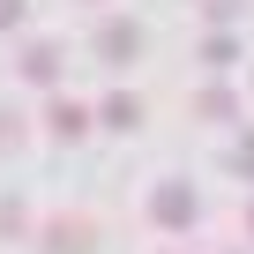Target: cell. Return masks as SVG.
I'll return each instance as SVG.
<instances>
[{"label":"cell","mask_w":254,"mask_h":254,"mask_svg":"<svg viewBox=\"0 0 254 254\" xmlns=\"http://www.w3.org/2000/svg\"><path fill=\"white\" fill-rule=\"evenodd\" d=\"M23 75H30V82H53V75H60V53H53V45H30V53H23Z\"/></svg>","instance_id":"6"},{"label":"cell","mask_w":254,"mask_h":254,"mask_svg":"<svg viewBox=\"0 0 254 254\" xmlns=\"http://www.w3.org/2000/svg\"><path fill=\"white\" fill-rule=\"evenodd\" d=\"M45 127H53L60 142H82V135H90V112H82L75 97H53V112H45Z\"/></svg>","instance_id":"5"},{"label":"cell","mask_w":254,"mask_h":254,"mask_svg":"<svg viewBox=\"0 0 254 254\" xmlns=\"http://www.w3.org/2000/svg\"><path fill=\"white\" fill-rule=\"evenodd\" d=\"M194 217H202V194H194V187L165 180V187L150 194V224H157V232H194Z\"/></svg>","instance_id":"1"},{"label":"cell","mask_w":254,"mask_h":254,"mask_svg":"<svg viewBox=\"0 0 254 254\" xmlns=\"http://www.w3.org/2000/svg\"><path fill=\"white\" fill-rule=\"evenodd\" d=\"M15 127H23V120H15V112H0V142H15Z\"/></svg>","instance_id":"11"},{"label":"cell","mask_w":254,"mask_h":254,"mask_svg":"<svg viewBox=\"0 0 254 254\" xmlns=\"http://www.w3.org/2000/svg\"><path fill=\"white\" fill-rule=\"evenodd\" d=\"M232 172H239V180H254V135H239V150H232Z\"/></svg>","instance_id":"8"},{"label":"cell","mask_w":254,"mask_h":254,"mask_svg":"<svg viewBox=\"0 0 254 254\" xmlns=\"http://www.w3.org/2000/svg\"><path fill=\"white\" fill-rule=\"evenodd\" d=\"M97 120L112 127V135H135V127H142V97H127V90H112V97L97 105Z\"/></svg>","instance_id":"4"},{"label":"cell","mask_w":254,"mask_h":254,"mask_svg":"<svg viewBox=\"0 0 254 254\" xmlns=\"http://www.w3.org/2000/svg\"><path fill=\"white\" fill-rule=\"evenodd\" d=\"M194 112H202V120H232L239 105H232V90H202V105H194Z\"/></svg>","instance_id":"7"},{"label":"cell","mask_w":254,"mask_h":254,"mask_svg":"<svg viewBox=\"0 0 254 254\" xmlns=\"http://www.w3.org/2000/svg\"><path fill=\"white\" fill-rule=\"evenodd\" d=\"M135 53H142V30H135V23H105V30H97V60H112V67H127Z\"/></svg>","instance_id":"3"},{"label":"cell","mask_w":254,"mask_h":254,"mask_svg":"<svg viewBox=\"0 0 254 254\" xmlns=\"http://www.w3.org/2000/svg\"><path fill=\"white\" fill-rule=\"evenodd\" d=\"M202 8H209L217 23H232V15H239V0H202Z\"/></svg>","instance_id":"9"},{"label":"cell","mask_w":254,"mask_h":254,"mask_svg":"<svg viewBox=\"0 0 254 254\" xmlns=\"http://www.w3.org/2000/svg\"><path fill=\"white\" fill-rule=\"evenodd\" d=\"M97 247V224L90 217H53L45 224V254H90Z\"/></svg>","instance_id":"2"},{"label":"cell","mask_w":254,"mask_h":254,"mask_svg":"<svg viewBox=\"0 0 254 254\" xmlns=\"http://www.w3.org/2000/svg\"><path fill=\"white\" fill-rule=\"evenodd\" d=\"M8 23H23V0H0V30H8Z\"/></svg>","instance_id":"10"},{"label":"cell","mask_w":254,"mask_h":254,"mask_svg":"<svg viewBox=\"0 0 254 254\" xmlns=\"http://www.w3.org/2000/svg\"><path fill=\"white\" fill-rule=\"evenodd\" d=\"M247 232H254V202H247Z\"/></svg>","instance_id":"12"}]
</instances>
